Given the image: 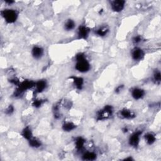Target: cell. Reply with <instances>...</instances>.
I'll return each mask as SVG.
<instances>
[{
    "mask_svg": "<svg viewBox=\"0 0 161 161\" xmlns=\"http://www.w3.org/2000/svg\"><path fill=\"white\" fill-rule=\"evenodd\" d=\"M76 125L72 122H67L65 123L63 125V129L65 132H71L73 130L75 129Z\"/></svg>",
    "mask_w": 161,
    "mask_h": 161,
    "instance_id": "17",
    "label": "cell"
},
{
    "mask_svg": "<svg viewBox=\"0 0 161 161\" xmlns=\"http://www.w3.org/2000/svg\"><path fill=\"white\" fill-rule=\"evenodd\" d=\"M29 144L30 146L34 148H39L41 145V142L39 140L35 138H32L29 140Z\"/></svg>",
    "mask_w": 161,
    "mask_h": 161,
    "instance_id": "20",
    "label": "cell"
},
{
    "mask_svg": "<svg viewBox=\"0 0 161 161\" xmlns=\"http://www.w3.org/2000/svg\"><path fill=\"white\" fill-rule=\"evenodd\" d=\"M89 32H90V29L88 27L82 25L79 27L77 34H78V36L80 39H86L88 38Z\"/></svg>",
    "mask_w": 161,
    "mask_h": 161,
    "instance_id": "7",
    "label": "cell"
},
{
    "mask_svg": "<svg viewBox=\"0 0 161 161\" xmlns=\"http://www.w3.org/2000/svg\"><path fill=\"white\" fill-rule=\"evenodd\" d=\"M145 141H146V142L148 145H152L156 142V138L153 134H152V133H148V134L145 135Z\"/></svg>",
    "mask_w": 161,
    "mask_h": 161,
    "instance_id": "16",
    "label": "cell"
},
{
    "mask_svg": "<svg viewBox=\"0 0 161 161\" xmlns=\"http://www.w3.org/2000/svg\"><path fill=\"white\" fill-rule=\"evenodd\" d=\"M32 54L34 58L36 59H39L41 58L43 56V55H44V49L40 47L35 46V47H34L32 49Z\"/></svg>",
    "mask_w": 161,
    "mask_h": 161,
    "instance_id": "10",
    "label": "cell"
},
{
    "mask_svg": "<svg viewBox=\"0 0 161 161\" xmlns=\"http://www.w3.org/2000/svg\"><path fill=\"white\" fill-rule=\"evenodd\" d=\"M44 103V101L42 100H35L33 101V106L35 108H39L42 106V104Z\"/></svg>",
    "mask_w": 161,
    "mask_h": 161,
    "instance_id": "22",
    "label": "cell"
},
{
    "mask_svg": "<svg viewBox=\"0 0 161 161\" xmlns=\"http://www.w3.org/2000/svg\"><path fill=\"white\" fill-rule=\"evenodd\" d=\"M75 67L76 70L78 71L79 72L84 73L88 72L90 69V64L86 60V59H85L77 61Z\"/></svg>",
    "mask_w": 161,
    "mask_h": 161,
    "instance_id": "3",
    "label": "cell"
},
{
    "mask_svg": "<svg viewBox=\"0 0 161 161\" xmlns=\"http://www.w3.org/2000/svg\"><path fill=\"white\" fill-rule=\"evenodd\" d=\"M21 135H22V136L25 138L29 140L33 137L32 130H31V129L29 127L25 128L23 130L22 133H21Z\"/></svg>",
    "mask_w": 161,
    "mask_h": 161,
    "instance_id": "14",
    "label": "cell"
},
{
    "mask_svg": "<svg viewBox=\"0 0 161 161\" xmlns=\"http://www.w3.org/2000/svg\"><path fill=\"white\" fill-rule=\"evenodd\" d=\"M96 159V154L94 152H88L82 156V159L84 160H94Z\"/></svg>",
    "mask_w": 161,
    "mask_h": 161,
    "instance_id": "15",
    "label": "cell"
},
{
    "mask_svg": "<svg viewBox=\"0 0 161 161\" xmlns=\"http://www.w3.org/2000/svg\"><path fill=\"white\" fill-rule=\"evenodd\" d=\"M13 111H14V108L13 106H12V105H10L8 108H7V109L6 110V113H7V114H11L13 112Z\"/></svg>",
    "mask_w": 161,
    "mask_h": 161,
    "instance_id": "26",
    "label": "cell"
},
{
    "mask_svg": "<svg viewBox=\"0 0 161 161\" xmlns=\"http://www.w3.org/2000/svg\"><path fill=\"white\" fill-rule=\"evenodd\" d=\"M1 13L5 21L8 23H14L18 18V13L14 10L7 9L1 11Z\"/></svg>",
    "mask_w": 161,
    "mask_h": 161,
    "instance_id": "1",
    "label": "cell"
},
{
    "mask_svg": "<svg viewBox=\"0 0 161 161\" xmlns=\"http://www.w3.org/2000/svg\"><path fill=\"white\" fill-rule=\"evenodd\" d=\"M6 3H8V4H12V3H13L14 1H6Z\"/></svg>",
    "mask_w": 161,
    "mask_h": 161,
    "instance_id": "29",
    "label": "cell"
},
{
    "mask_svg": "<svg viewBox=\"0 0 161 161\" xmlns=\"http://www.w3.org/2000/svg\"><path fill=\"white\" fill-rule=\"evenodd\" d=\"M35 86L36 87V91L37 92H41L47 87V83L45 80H39L35 82Z\"/></svg>",
    "mask_w": 161,
    "mask_h": 161,
    "instance_id": "13",
    "label": "cell"
},
{
    "mask_svg": "<svg viewBox=\"0 0 161 161\" xmlns=\"http://www.w3.org/2000/svg\"><path fill=\"white\" fill-rule=\"evenodd\" d=\"M109 32V29L106 27H102L96 31V33L100 37H104Z\"/></svg>",
    "mask_w": 161,
    "mask_h": 161,
    "instance_id": "19",
    "label": "cell"
},
{
    "mask_svg": "<svg viewBox=\"0 0 161 161\" xmlns=\"http://www.w3.org/2000/svg\"><path fill=\"white\" fill-rule=\"evenodd\" d=\"M145 95V91L140 88H134L132 91V96L135 100H140Z\"/></svg>",
    "mask_w": 161,
    "mask_h": 161,
    "instance_id": "11",
    "label": "cell"
},
{
    "mask_svg": "<svg viewBox=\"0 0 161 161\" xmlns=\"http://www.w3.org/2000/svg\"><path fill=\"white\" fill-rule=\"evenodd\" d=\"M85 59H86L85 55L84 54H82V53H79L78 54H77L76 56V59L77 61Z\"/></svg>",
    "mask_w": 161,
    "mask_h": 161,
    "instance_id": "25",
    "label": "cell"
},
{
    "mask_svg": "<svg viewBox=\"0 0 161 161\" xmlns=\"http://www.w3.org/2000/svg\"><path fill=\"white\" fill-rule=\"evenodd\" d=\"M142 40V37L140 35H137L135 36L134 38H133V42L134 44H139V43L141 42Z\"/></svg>",
    "mask_w": 161,
    "mask_h": 161,
    "instance_id": "24",
    "label": "cell"
},
{
    "mask_svg": "<svg viewBox=\"0 0 161 161\" xmlns=\"http://www.w3.org/2000/svg\"><path fill=\"white\" fill-rule=\"evenodd\" d=\"M85 140L82 137H78L76 140V147L77 150H81L84 147Z\"/></svg>",
    "mask_w": 161,
    "mask_h": 161,
    "instance_id": "18",
    "label": "cell"
},
{
    "mask_svg": "<svg viewBox=\"0 0 161 161\" xmlns=\"http://www.w3.org/2000/svg\"><path fill=\"white\" fill-rule=\"evenodd\" d=\"M154 80L158 83H160V79H161V76H160V73L159 71H156V73H154Z\"/></svg>",
    "mask_w": 161,
    "mask_h": 161,
    "instance_id": "23",
    "label": "cell"
},
{
    "mask_svg": "<svg viewBox=\"0 0 161 161\" xmlns=\"http://www.w3.org/2000/svg\"><path fill=\"white\" fill-rule=\"evenodd\" d=\"M10 82H11V83H13V84H15V85H19V84H20L19 80H18L17 79H11V80H10Z\"/></svg>",
    "mask_w": 161,
    "mask_h": 161,
    "instance_id": "27",
    "label": "cell"
},
{
    "mask_svg": "<svg viewBox=\"0 0 161 161\" xmlns=\"http://www.w3.org/2000/svg\"><path fill=\"white\" fill-rule=\"evenodd\" d=\"M123 88V85H120V86H118V87H117L116 89L115 92H120V91L122 90Z\"/></svg>",
    "mask_w": 161,
    "mask_h": 161,
    "instance_id": "28",
    "label": "cell"
},
{
    "mask_svg": "<svg viewBox=\"0 0 161 161\" xmlns=\"http://www.w3.org/2000/svg\"><path fill=\"white\" fill-rule=\"evenodd\" d=\"M125 1L123 0H116L111 1V7L112 10L115 12L122 11L125 7Z\"/></svg>",
    "mask_w": 161,
    "mask_h": 161,
    "instance_id": "4",
    "label": "cell"
},
{
    "mask_svg": "<svg viewBox=\"0 0 161 161\" xmlns=\"http://www.w3.org/2000/svg\"><path fill=\"white\" fill-rule=\"evenodd\" d=\"M120 115L121 117L125 119H133L135 117V113L131 110L128 109H123L120 111Z\"/></svg>",
    "mask_w": 161,
    "mask_h": 161,
    "instance_id": "9",
    "label": "cell"
},
{
    "mask_svg": "<svg viewBox=\"0 0 161 161\" xmlns=\"http://www.w3.org/2000/svg\"><path fill=\"white\" fill-rule=\"evenodd\" d=\"M132 57L135 61H141L144 57V52L140 48L135 47L132 51Z\"/></svg>",
    "mask_w": 161,
    "mask_h": 161,
    "instance_id": "6",
    "label": "cell"
},
{
    "mask_svg": "<svg viewBox=\"0 0 161 161\" xmlns=\"http://www.w3.org/2000/svg\"><path fill=\"white\" fill-rule=\"evenodd\" d=\"M71 79H73L74 84L75 85L76 88L77 89H79V90H80V89L82 88L83 84H84V80H83L82 77L73 76L71 77Z\"/></svg>",
    "mask_w": 161,
    "mask_h": 161,
    "instance_id": "12",
    "label": "cell"
},
{
    "mask_svg": "<svg viewBox=\"0 0 161 161\" xmlns=\"http://www.w3.org/2000/svg\"><path fill=\"white\" fill-rule=\"evenodd\" d=\"M35 82L33 81H30V80H25L23 82L20 83L19 84V88L18 89V92H21L25 90H27L28 89H30L32 88L33 86H35Z\"/></svg>",
    "mask_w": 161,
    "mask_h": 161,
    "instance_id": "8",
    "label": "cell"
},
{
    "mask_svg": "<svg viewBox=\"0 0 161 161\" xmlns=\"http://www.w3.org/2000/svg\"><path fill=\"white\" fill-rule=\"evenodd\" d=\"M75 27V23L73 20H68L65 23L64 28L67 31L72 30Z\"/></svg>",
    "mask_w": 161,
    "mask_h": 161,
    "instance_id": "21",
    "label": "cell"
},
{
    "mask_svg": "<svg viewBox=\"0 0 161 161\" xmlns=\"http://www.w3.org/2000/svg\"><path fill=\"white\" fill-rule=\"evenodd\" d=\"M113 113V107L110 105H106L97 113L98 120H104L110 118Z\"/></svg>",
    "mask_w": 161,
    "mask_h": 161,
    "instance_id": "2",
    "label": "cell"
},
{
    "mask_svg": "<svg viewBox=\"0 0 161 161\" xmlns=\"http://www.w3.org/2000/svg\"><path fill=\"white\" fill-rule=\"evenodd\" d=\"M142 134L141 131H137L134 133L129 138V144L131 146L134 147H137L139 144L140 141V137Z\"/></svg>",
    "mask_w": 161,
    "mask_h": 161,
    "instance_id": "5",
    "label": "cell"
}]
</instances>
